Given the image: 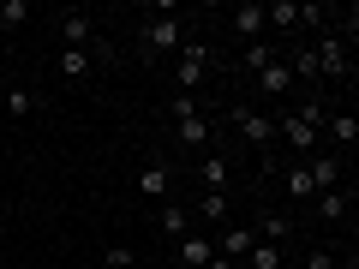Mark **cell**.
<instances>
[{"mask_svg": "<svg viewBox=\"0 0 359 269\" xmlns=\"http://www.w3.org/2000/svg\"><path fill=\"white\" fill-rule=\"evenodd\" d=\"M180 66H174V96H192L210 72V42H180Z\"/></svg>", "mask_w": 359, "mask_h": 269, "instance_id": "cell-1", "label": "cell"}, {"mask_svg": "<svg viewBox=\"0 0 359 269\" xmlns=\"http://www.w3.org/2000/svg\"><path fill=\"white\" fill-rule=\"evenodd\" d=\"M168 114H174V132H180V144L204 150V138H210V120L198 114V102H192V96H174V108H168Z\"/></svg>", "mask_w": 359, "mask_h": 269, "instance_id": "cell-2", "label": "cell"}, {"mask_svg": "<svg viewBox=\"0 0 359 269\" xmlns=\"http://www.w3.org/2000/svg\"><path fill=\"white\" fill-rule=\"evenodd\" d=\"M180 42H186V25H180L174 13H156L150 25H144V48L150 54H174Z\"/></svg>", "mask_w": 359, "mask_h": 269, "instance_id": "cell-3", "label": "cell"}, {"mask_svg": "<svg viewBox=\"0 0 359 269\" xmlns=\"http://www.w3.org/2000/svg\"><path fill=\"white\" fill-rule=\"evenodd\" d=\"M311 66H318V78H335V84H341V78H353V66H347V42H341V36H323L318 48H311Z\"/></svg>", "mask_w": 359, "mask_h": 269, "instance_id": "cell-4", "label": "cell"}, {"mask_svg": "<svg viewBox=\"0 0 359 269\" xmlns=\"http://www.w3.org/2000/svg\"><path fill=\"white\" fill-rule=\"evenodd\" d=\"M276 138H287L299 150V162H306V156H318V126H311L306 114H282L276 120Z\"/></svg>", "mask_w": 359, "mask_h": 269, "instance_id": "cell-5", "label": "cell"}, {"mask_svg": "<svg viewBox=\"0 0 359 269\" xmlns=\"http://www.w3.org/2000/svg\"><path fill=\"white\" fill-rule=\"evenodd\" d=\"M233 126H240V138L257 144V150H269V144H276V120L257 114V108H233Z\"/></svg>", "mask_w": 359, "mask_h": 269, "instance_id": "cell-6", "label": "cell"}, {"mask_svg": "<svg viewBox=\"0 0 359 269\" xmlns=\"http://www.w3.org/2000/svg\"><path fill=\"white\" fill-rule=\"evenodd\" d=\"M60 42H66V48H102L90 13H60Z\"/></svg>", "mask_w": 359, "mask_h": 269, "instance_id": "cell-7", "label": "cell"}, {"mask_svg": "<svg viewBox=\"0 0 359 269\" xmlns=\"http://www.w3.org/2000/svg\"><path fill=\"white\" fill-rule=\"evenodd\" d=\"M306 174H311V186H318V192H335V186H341V156H306Z\"/></svg>", "mask_w": 359, "mask_h": 269, "instance_id": "cell-8", "label": "cell"}, {"mask_svg": "<svg viewBox=\"0 0 359 269\" xmlns=\"http://www.w3.org/2000/svg\"><path fill=\"white\" fill-rule=\"evenodd\" d=\"M174 257L186 269H204L210 257H216V240H204V233H186V240H174Z\"/></svg>", "mask_w": 359, "mask_h": 269, "instance_id": "cell-9", "label": "cell"}, {"mask_svg": "<svg viewBox=\"0 0 359 269\" xmlns=\"http://www.w3.org/2000/svg\"><path fill=\"white\" fill-rule=\"evenodd\" d=\"M233 30H240L245 42H264V6H257V0H245V6H233Z\"/></svg>", "mask_w": 359, "mask_h": 269, "instance_id": "cell-10", "label": "cell"}, {"mask_svg": "<svg viewBox=\"0 0 359 269\" xmlns=\"http://www.w3.org/2000/svg\"><path fill=\"white\" fill-rule=\"evenodd\" d=\"M257 90H264V96H287V90H294V72H287V60H269L264 72H257Z\"/></svg>", "mask_w": 359, "mask_h": 269, "instance_id": "cell-11", "label": "cell"}, {"mask_svg": "<svg viewBox=\"0 0 359 269\" xmlns=\"http://www.w3.org/2000/svg\"><path fill=\"white\" fill-rule=\"evenodd\" d=\"M252 228H222V240H216V257H228V263H233V257H245V251H252Z\"/></svg>", "mask_w": 359, "mask_h": 269, "instance_id": "cell-12", "label": "cell"}, {"mask_svg": "<svg viewBox=\"0 0 359 269\" xmlns=\"http://www.w3.org/2000/svg\"><path fill=\"white\" fill-rule=\"evenodd\" d=\"M323 132H330L341 150H353V144H359V114H330V120H323Z\"/></svg>", "mask_w": 359, "mask_h": 269, "instance_id": "cell-13", "label": "cell"}, {"mask_svg": "<svg viewBox=\"0 0 359 269\" xmlns=\"http://www.w3.org/2000/svg\"><path fill=\"white\" fill-rule=\"evenodd\" d=\"M287 198H294V204H311V198H318V186H311L306 162H294V167H287Z\"/></svg>", "mask_w": 359, "mask_h": 269, "instance_id": "cell-14", "label": "cell"}, {"mask_svg": "<svg viewBox=\"0 0 359 269\" xmlns=\"http://www.w3.org/2000/svg\"><path fill=\"white\" fill-rule=\"evenodd\" d=\"M282 25V30H299V6L294 0H276V6H264V30Z\"/></svg>", "mask_w": 359, "mask_h": 269, "instance_id": "cell-15", "label": "cell"}, {"mask_svg": "<svg viewBox=\"0 0 359 269\" xmlns=\"http://www.w3.org/2000/svg\"><path fill=\"white\" fill-rule=\"evenodd\" d=\"M138 192H144V198H168V167H162V162H150V167L138 174Z\"/></svg>", "mask_w": 359, "mask_h": 269, "instance_id": "cell-16", "label": "cell"}, {"mask_svg": "<svg viewBox=\"0 0 359 269\" xmlns=\"http://www.w3.org/2000/svg\"><path fill=\"white\" fill-rule=\"evenodd\" d=\"M311 204H318V216H330V221H341V216H347V192H341V186H335V192H318Z\"/></svg>", "mask_w": 359, "mask_h": 269, "instance_id": "cell-17", "label": "cell"}, {"mask_svg": "<svg viewBox=\"0 0 359 269\" xmlns=\"http://www.w3.org/2000/svg\"><path fill=\"white\" fill-rule=\"evenodd\" d=\"M90 72V48H60V78H84Z\"/></svg>", "mask_w": 359, "mask_h": 269, "instance_id": "cell-18", "label": "cell"}, {"mask_svg": "<svg viewBox=\"0 0 359 269\" xmlns=\"http://www.w3.org/2000/svg\"><path fill=\"white\" fill-rule=\"evenodd\" d=\"M162 233L168 240H186V233H192V216H186V209H162Z\"/></svg>", "mask_w": 359, "mask_h": 269, "instance_id": "cell-19", "label": "cell"}, {"mask_svg": "<svg viewBox=\"0 0 359 269\" xmlns=\"http://www.w3.org/2000/svg\"><path fill=\"white\" fill-rule=\"evenodd\" d=\"M282 263H287V257H282V245H264V240L252 245V269H282Z\"/></svg>", "mask_w": 359, "mask_h": 269, "instance_id": "cell-20", "label": "cell"}, {"mask_svg": "<svg viewBox=\"0 0 359 269\" xmlns=\"http://www.w3.org/2000/svg\"><path fill=\"white\" fill-rule=\"evenodd\" d=\"M25 18H30V6H25V0H0V30H18Z\"/></svg>", "mask_w": 359, "mask_h": 269, "instance_id": "cell-21", "label": "cell"}, {"mask_svg": "<svg viewBox=\"0 0 359 269\" xmlns=\"http://www.w3.org/2000/svg\"><path fill=\"white\" fill-rule=\"evenodd\" d=\"M198 167H204V186H210V192H228V162L210 156V162H198Z\"/></svg>", "mask_w": 359, "mask_h": 269, "instance_id": "cell-22", "label": "cell"}, {"mask_svg": "<svg viewBox=\"0 0 359 269\" xmlns=\"http://www.w3.org/2000/svg\"><path fill=\"white\" fill-rule=\"evenodd\" d=\"M204 221H228V192H204Z\"/></svg>", "mask_w": 359, "mask_h": 269, "instance_id": "cell-23", "label": "cell"}, {"mask_svg": "<svg viewBox=\"0 0 359 269\" xmlns=\"http://www.w3.org/2000/svg\"><path fill=\"white\" fill-rule=\"evenodd\" d=\"M269 60H276V48H269V42H245V66H252V72H264Z\"/></svg>", "mask_w": 359, "mask_h": 269, "instance_id": "cell-24", "label": "cell"}, {"mask_svg": "<svg viewBox=\"0 0 359 269\" xmlns=\"http://www.w3.org/2000/svg\"><path fill=\"white\" fill-rule=\"evenodd\" d=\"M287 228H294L287 216H269V221H264V245H282V240H287Z\"/></svg>", "mask_w": 359, "mask_h": 269, "instance_id": "cell-25", "label": "cell"}, {"mask_svg": "<svg viewBox=\"0 0 359 269\" xmlns=\"http://www.w3.org/2000/svg\"><path fill=\"white\" fill-rule=\"evenodd\" d=\"M30 108H36V96H30V90H13V96H6V114H30Z\"/></svg>", "mask_w": 359, "mask_h": 269, "instance_id": "cell-26", "label": "cell"}, {"mask_svg": "<svg viewBox=\"0 0 359 269\" xmlns=\"http://www.w3.org/2000/svg\"><path fill=\"white\" fill-rule=\"evenodd\" d=\"M132 263H138V257H132L126 245H114V251H108V269H132Z\"/></svg>", "mask_w": 359, "mask_h": 269, "instance_id": "cell-27", "label": "cell"}, {"mask_svg": "<svg viewBox=\"0 0 359 269\" xmlns=\"http://www.w3.org/2000/svg\"><path fill=\"white\" fill-rule=\"evenodd\" d=\"M306 269H335V251H311V257H306Z\"/></svg>", "mask_w": 359, "mask_h": 269, "instance_id": "cell-28", "label": "cell"}, {"mask_svg": "<svg viewBox=\"0 0 359 269\" xmlns=\"http://www.w3.org/2000/svg\"><path fill=\"white\" fill-rule=\"evenodd\" d=\"M204 269H240V263H228V257H210V263Z\"/></svg>", "mask_w": 359, "mask_h": 269, "instance_id": "cell-29", "label": "cell"}, {"mask_svg": "<svg viewBox=\"0 0 359 269\" xmlns=\"http://www.w3.org/2000/svg\"><path fill=\"white\" fill-rule=\"evenodd\" d=\"M0 269H6V251H0Z\"/></svg>", "mask_w": 359, "mask_h": 269, "instance_id": "cell-30", "label": "cell"}, {"mask_svg": "<svg viewBox=\"0 0 359 269\" xmlns=\"http://www.w3.org/2000/svg\"><path fill=\"white\" fill-rule=\"evenodd\" d=\"M18 269H36V263H18Z\"/></svg>", "mask_w": 359, "mask_h": 269, "instance_id": "cell-31", "label": "cell"}]
</instances>
